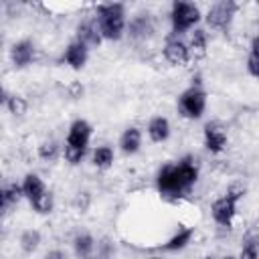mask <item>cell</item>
<instances>
[{"label":"cell","instance_id":"obj_1","mask_svg":"<svg viewBox=\"0 0 259 259\" xmlns=\"http://www.w3.org/2000/svg\"><path fill=\"white\" fill-rule=\"evenodd\" d=\"M198 180V164L192 156H184L178 162L166 164L160 168L156 176V188L164 198H180L184 196Z\"/></svg>","mask_w":259,"mask_h":259},{"label":"cell","instance_id":"obj_2","mask_svg":"<svg viewBox=\"0 0 259 259\" xmlns=\"http://www.w3.org/2000/svg\"><path fill=\"white\" fill-rule=\"evenodd\" d=\"M95 22L105 40H119L125 30V8L119 2L99 4L95 10Z\"/></svg>","mask_w":259,"mask_h":259},{"label":"cell","instance_id":"obj_3","mask_svg":"<svg viewBox=\"0 0 259 259\" xmlns=\"http://www.w3.org/2000/svg\"><path fill=\"white\" fill-rule=\"evenodd\" d=\"M91 132H93V127H91V123L87 119H75L69 125V132H67V138H65L63 156L71 166L81 164V160L85 158L89 142H91Z\"/></svg>","mask_w":259,"mask_h":259},{"label":"cell","instance_id":"obj_4","mask_svg":"<svg viewBox=\"0 0 259 259\" xmlns=\"http://www.w3.org/2000/svg\"><path fill=\"white\" fill-rule=\"evenodd\" d=\"M245 196V188L239 186V184H233L223 196H219L212 206H210V214H212V221L225 229H231L233 227V221L237 217V206H239V200Z\"/></svg>","mask_w":259,"mask_h":259},{"label":"cell","instance_id":"obj_5","mask_svg":"<svg viewBox=\"0 0 259 259\" xmlns=\"http://www.w3.org/2000/svg\"><path fill=\"white\" fill-rule=\"evenodd\" d=\"M206 109V91L196 83L184 89L178 97V111L186 119H200Z\"/></svg>","mask_w":259,"mask_h":259},{"label":"cell","instance_id":"obj_6","mask_svg":"<svg viewBox=\"0 0 259 259\" xmlns=\"http://www.w3.org/2000/svg\"><path fill=\"white\" fill-rule=\"evenodd\" d=\"M200 20V8L192 2H174L170 10V22L172 32L180 34L186 30H192Z\"/></svg>","mask_w":259,"mask_h":259},{"label":"cell","instance_id":"obj_7","mask_svg":"<svg viewBox=\"0 0 259 259\" xmlns=\"http://www.w3.org/2000/svg\"><path fill=\"white\" fill-rule=\"evenodd\" d=\"M239 10V4L233 2V0H221L217 4H212L206 12V24L210 28H217V30H227L235 18Z\"/></svg>","mask_w":259,"mask_h":259},{"label":"cell","instance_id":"obj_8","mask_svg":"<svg viewBox=\"0 0 259 259\" xmlns=\"http://www.w3.org/2000/svg\"><path fill=\"white\" fill-rule=\"evenodd\" d=\"M162 53H164V59H166L170 65H174V67H184V65L192 59V53H190L188 42H184V40L178 38V36H170V38L166 40Z\"/></svg>","mask_w":259,"mask_h":259},{"label":"cell","instance_id":"obj_9","mask_svg":"<svg viewBox=\"0 0 259 259\" xmlns=\"http://www.w3.org/2000/svg\"><path fill=\"white\" fill-rule=\"evenodd\" d=\"M202 142H204V148L210 152V154H221L227 150V144H229V136H227V130L217 123V121H210L204 125V132H202Z\"/></svg>","mask_w":259,"mask_h":259},{"label":"cell","instance_id":"obj_10","mask_svg":"<svg viewBox=\"0 0 259 259\" xmlns=\"http://www.w3.org/2000/svg\"><path fill=\"white\" fill-rule=\"evenodd\" d=\"M87 59H89V47L83 45V42H79L77 38L73 42H69V47L63 53V61L71 69H75V71H81L87 65Z\"/></svg>","mask_w":259,"mask_h":259},{"label":"cell","instance_id":"obj_11","mask_svg":"<svg viewBox=\"0 0 259 259\" xmlns=\"http://www.w3.org/2000/svg\"><path fill=\"white\" fill-rule=\"evenodd\" d=\"M10 59H12V65L22 69V67H28L32 61H34V45L30 40H18L12 45L10 49Z\"/></svg>","mask_w":259,"mask_h":259},{"label":"cell","instance_id":"obj_12","mask_svg":"<svg viewBox=\"0 0 259 259\" xmlns=\"http://www.w3.org/2000/svg\"><path fill=\"white\" fill-rule=\"evenodd\" d=\"M47 184L42 182V178L38 174H26L24 180H22V192H24V198L28 200V204H32L34 200H38L45 192H47Z\"/></svg>","mask_w":259,"mask_h":259},{"label":"cell","instance_id":"obj_13","mask_svg":"<svg viewBox=\"0 0 259 259\" xmlns=\"http://www.w3.org/2000/svg\"><path fill=\"white\" fill-rule=\"evenodd\" d=\"M146 132H148V138H150L154 144L166 142V140L170 138V121H168V117H164V115L152 117Z\"/></svg>","mask_w":259,"mask_h":259},{"label":"cell","instance_id":"obj_14","mask_svg":"<svg viewBox=\"0 0 259 259\" xmlns=\"http://www.w3.org/2000/svg\"><path fill=\"white\" fill-rule=\"evenodd\" d=\"M77 40L87 45V47H97L101 45V32L97 28V22L95 20H85L77 26Z\"/></svg>","mask_w":259,"mask_h":259},{"label":"cell","instance_id":"obj_15","mask_svg":"<svg viewBox=\"0 0 259 259\" xmlns=\"http://www.w3.org/2000/svg\"><path fill=\"white\" fill-rule=\"evenodd\" d=\"M119 148H121V152L127 154V156L136 154V152L142 148V132H140V127H136V125L125 127L123 134L119 136Z\"/></svg>","mask_w":259,"mask_h":259},{"label":"cell","instance_id":"obj_16","mask_svg":"<svg viewBox=\"0 0 259 259\" xmlns=\"http://www.w3.org/2000/svg\"><path fill=\"white\" fill-rule=\"evenodd\" d=\"M154 32V22L150 14H138L130 20V36L132 38H148Z\"/></svg>","mask_w":259,"mask_h":259},{"label":"cell","instance_id":"obj_17","mask_svg":"<svg viewBox=\"0 0 259 259\" xmlns=\"http://www.w3.org/2000/svg\"><path fill=\"white\" fill-rule=\"evenodd\" d=\"M192 237H194V229H192V227H180V229L162 245V249H164V251H180V249H184V247L192 241Z\"/></svg>","mask_w":259,"mask_h":259},{"label":"cell","instance_id":"obj_18","mask_svg":"<svg viewBox=\"0 0 259 259\" xmlns=\"http://www.w3.org/2000/svg\"><path fill=\"white\" fill-rule=\"evenodd\" d=\"M73 251L79 259H89L95 251V239L89 233H81L73 239Z\"/></svg>","mask_w":259,"mask_h":259},{"label":"cell","instance_id":"obj_19","mask_svg":"<svg viewBox=\"0 0 259 259\" xmlns=\"http://www.w3.org/2000/svg\"><path fill=\"white\" fill-rule=\"evenodd\" d=\"M113 158H115V154L109 146H97L91 154V164L99 170H107L113 166Z\"/></svg>","mask_w":259,"mask_h":259},{"label":"cell","instance_id":"obj_20","mask_svg":"<svg viewBox=\"0 0 259 259\" xmlns=\"http://www.w3.org/2000/svg\"><path fill=\"white\" fill-rule=\"evenodd\" d=\"M188 47H190L192 57H202L206 53V47H208V34H206V30L204 28H194L192 34H190Z\"/></svg>","mask_w":259,"mask_h":259},{"label":"cell","instance_id":"obj_21","mask_svg":"<svg viewBox=\"0 0 259 259\" xmlns=\"http://www.w3.org/2000/svg\"><path fill=\"white\" fill-rule=\"evenodd\" d=\"M24 198V192H22V184H16V182H10L4 186L2 190V206L4 210H8L10 206L18 204V200Z\"/></svg>","mask_w":259,"mask_h":259},{"label":"cell","instance_id":"obj_22","mask_svg":"<svg viewBox=\"0 0 259 259\" xmlns=\"http://www.w3.org/2000/svg\"><path fill=\"white\" fill-rule=\"evenodd\" d=\"M18 243H20V249L24 253H34L38 249V245H40V233L36 229H26V231L20 233Z\"/></svg>","mask_w":259,"mask_h":259},{"label":"cell","instance_id":"obj_23","mask_svg":"<svg viewBox=\"0 0 259 259\" xmlns=\"http://www.w3.org/2000/svg\"><path fill=\"white\" fill-rule=\"evenodd\" d=\"M4 105H6V109L12 113V115H24L26 113V109H28V103H26V99L24 97H20V95H6L4 93Z\"/></svg>","mask_w":259,"mask_h":259},{"label":"cell","instance_id":"obj_24","mask_svg":"<svg viewBox=\"0 0 259 259\" xmlns=\"http://www.w3.org/2000/svg\"><path fill=\"white\" fill-rule=\"evenodd\" d=\"M32 210L34 212H38V214H49L53 208H55V198H53V192L51 190H47L38 200H34L32 204Z\"/></svg>","mask_w":259,"mask_h":259},{"label":"cell","instance_id":"obj_25","mask_svg":"<svg viewBox=\"0 0 259 259\" xmlns=\"http://www.w3.org/2000/svg\"><path fill=\"white\" fill-rule=\"evenodd\" d=\"M38 156H40L42 160L53 162V160L59 156V146H57V142H53V140L42 142V144L38 146Z\"/></svg>","mask_w":259,"mask_h":259},{"label":"cell","instance_id":"obj_26","mask_svg":"<svg viewBox=\"0 0 259 259\" xmlns=\"http://www.w3.org/2000/svg\"><path fill=\"white\" fill-rule=\"evenodd\" d=\"M237 259H259V247L251 239H245V243H243L241 253H239Z\"/></svg>","mask_w":259,"mask_h":259},{"label":"cell","instance_id":"obj_27","mask_svg":"<svg viewBox=\"0 0 259 259\" xmlns=\"http://www.w3.org/2000/svg\"><path fill=\"white\" fill-rule=\"evenodd\" d=\"M247 71H249L251 77L259 79V57L249 55V59H247Z\"/></svg>","mask_w":259,"mask_h":259},{"label":"cell","instance_id":"obj_28","mask_svg":"<svg viewBox=\"0 0 259 259\" xmlns=\"http://www.w3.org/2000/svg\"><path fill=\"white\" fill-rule=\"evenodd\" d=\"M45 259H67V255H65L61 249H53V251H49V253L45 255Z\"/></svg>","mask_w":259,"mask_h":259},{"label":"cell","instance_id":"obj_29","mask_svg":"<svg viewBox=\"0 0 259 259\" xmlns=\"http://www.w3.org/2000/svg\"><path fill=\"white\" fill-rule=\"evenodd\" d=\"M251 53L249 55H255V57H259V34L257 36H253V40H251Z\"/></svg>","mask_w":259,"mask_h":259},{"label":"cell","instance_id":"obj_30","mask_svg":"<svg viewBox=\"0 0 259 259\" xmlns=\"http://www.w3.org/2000/svg\"><path fill=\"white\" fill-rule=\"evenodd\" d=\"M148 259H164V257H158V255H154V257H148Z\"/></svg>","mask_w":259,"mask_h":259},{"label":"cell","instance_id":"obj_31","mask_svg":"<svg viewBox=\"0 0 259 259\" xmlns=\"http://www.w3.org/2000/svg\"><path fill=\"white\" fill-rule=\"evenodd\" d=\"M223 259H237V257H231V255H229V257H223Z\"/></svg>","mask_w":259,"mask_h":259}]
</instances>
